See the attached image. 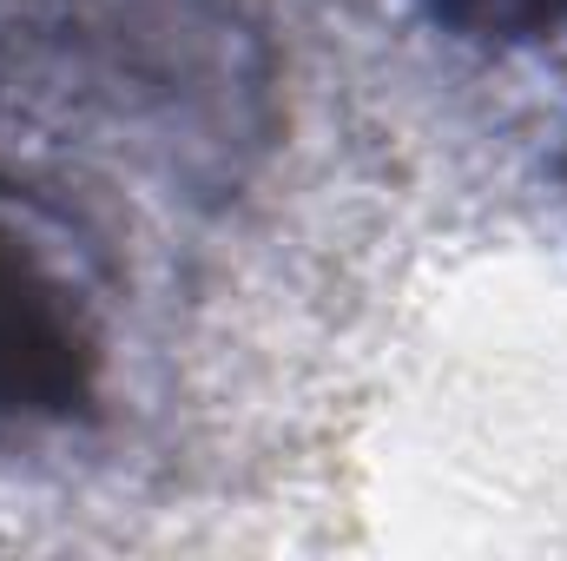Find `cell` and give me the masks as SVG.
Wrapping results in <instances>:
<instances>
[{"label":"cell","instance_id":"obj_2","mask_svg":"<svg viewBox=\"0 0 567 561\" xmlns=\"http://www.w3.org/2000/svg\"><path fill=\"white\" fill-rule=\"evenodd\" d=\"M462 7H475L488 20H535V13H555L561 0H462Z\"/></svg>","mask_w":567,"mask_h":561},{"label":"cell","instance_id":"obj_1","mask_svg":"<svg viewBox=\"0 0 567 561\" xmlns=\"http://www.w3.org/2000/svg\"><path fill=\"white\" fill-rule=\"evenodd\" d=\"M93 377V324L73 278L0 205V422L66 417Z\"/></svg>","mask_w":567,"mask_h":561}]
</instances>
